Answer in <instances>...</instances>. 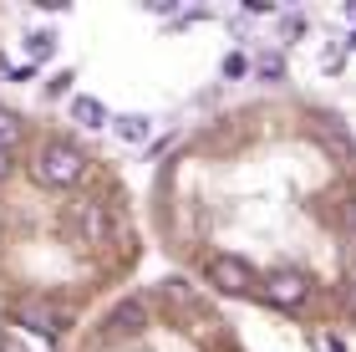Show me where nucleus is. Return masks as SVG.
<instances>
[{"label": "nucleus", "instance_id": "1", "mask_svg": "<svg viewBox=\"0 0 356 352\" xmlns=\"http://www.w3.org/2000/svg\"><path fill=\"white\" fill-rule=\"evenodd\" d=\"M87 169H92V158L76 148L72 138H41V148H36V164H31V174H36V184L46 189H76L87 179Z\"/></svg>", "mask_w": 356, "mask_h": 352}, {"label": "nucleus", "instance_id": "2", "mask_svg": "<svg viewBox=\"0 0 356 352\" xmlns=\"http://www.w3.org/2000/svg\"><path fill=\"white\" fill-rule=\"evenodd\" d=\"M260 301L285 316H300V322H311L316 316V286L300 276V270H265L260 276Z\"/></svg>", "mask_w": 356, "mask_h": 352}, {"label": "nucleus", "instance_id": "3", "mask_svg": "<svg viewBox=\"0 0 356 352\" xmlns=\"http://www.w3.org/2000/svg\"><path fill=\"white\" fill-rule=\"evenodd\" d=\"M204 281L214 286L219 296H254L260 301V270H254L245 255H229V250L209 255L204 261Z\"/></svg>", "mask_w": 356, "mask_h": 352}, {"label": "nucleus", "instance_id": "4", "mask_svg": "<svg viewBox=\"0 0 356 352\" xmlns=\"http://www.w3.org/2000/svg\"><path fill=\"white\" fill-rule=\"evenodd\" d=\"M10 322L15 327H26V332H36V337H61V327H67V312L51 307L46 296H26V301H10Z\"/></svg>", "mask_w": 356, "mask_h": 352}, {"label": "nucleus", "instance_id": "5", "mask_svg": "<svg viewBox=\"0 0 356 352\" xmlns=\"http://www.w3.org/2000/svg\"><path fill=\"white\" fill-rule=\"evenodd\" d=\"M67 113H72L76 128H87V133H97V128L112 123V118H107V102H102V98H87V92H82V98H72Z\"/></svg>", "mask_w": 356, "mask_h": 352}, {"label": "nucleus", "instance_id": "6", "mask_svg": "<svg viewBox=\"0 0 356 352\" xmlns=\"http://www.w3.org/2000/svg\"><path fill=\"white\" fill-rule=\"evenodd\" d=\"M112 133H118V143H148L153 138V118L148 113H122V118H112Z\"/></svg>", "mask_w": 356, "mask_h": 352}, {"label": "nucleus", "instance_id": "7", "mask_svg": "<svg viewBox=\"0 0 356 352\" xmlns=\"http://www.w3.org/2000/svg\"><path fill=\"white\" fill-rule=\"evenodd\" d=\"M250 72L260 77V82H285V56L280 52H254L250 56Z\"/></svg>", "mask_w": 356, "mask_h": 352}, {"label": "nucleus", "instance_id": "8", "mask_svg": "<svg viewBox=\"0 0 356 352\" xmlns=\"http://www.w3.org/2000/svg\"><path fill=\"white\" fill-rule=\"evenodd\" d=\"M112 327H122V332H143V327H148V307H143V301H122V307L112 312Z\"/></svg>", "mask_w": 356, "mask_h": 352}, {"label": "nucleus", "instance_id": "9", "mask_svg": "<svg viewBox=\"0 0 356 352\" xmlns=\"http://www.w3.org/2000/svg\"><path fill=\"white\" fill-rule=\"evenodd\" d=\"M21 133H26V123H21V113H15V107H6L0 102V148H15V143H21Z\"/></svg>", "mask_w": 356, "mask_h": 352}, {"label": "nucleus", "instance_id": "10", "mask_svg": "<svg viewBox=\"0 0 356 352\" xmlns=\"http://www.w3.org/2000/svg\"><path fill=\"white\" fill-rule=\"evenodd\" d=\"M26 52H31V61H51L56 56V31H31Z\"/></svg>", "mask_w": 356, "mask_h": 352}, {"label": "nucleus", "instance_id": "11", "mask_svg": "<svg viewBox=\"0 0 356 352\" xmlns=\"http://www.w3.org/2000/svg\"><path fill=\"white\" fill-rule=\"evenodd\" d=\"M321 67H326V72H341V67H346V46H336V41H331L326 52H321Z\"/></svg>", "mask_w": 356, "mask_h": 352}, {"label": "nucleus", "instance_id": "12", "mask_svg": "<svg viewBox=\"0 0 356 352\" xmlns=\"http://www.w3.org/2000/svg\"><path fill=\"white\" fill-rule=\"evenodd\" d=\"M224 77H250V56L245 52H229V56H224Z\"/></svg>", "mask_w": 356, "mask_h": 352}, {"label": "nucleus", "instance_id": "13", "mask_svg": "<svg viewBox=\"0 0 356 352\" xmlns=\"http://www.w3.org/2000/svg\"><path fill=\"white\" fill-rule=\"evenodd\" d=\"M72 82H76L72 72H56L51 82H46V98H67V92H72Z\"/></svg>", "mask_w": 356, "mask_h": 352}, {"label": "nucleus", "instance_id": "14", "mask_svg": "<svg viewBox=\"0 0 356 352\" xmlns=\"http://www.w3.org/2000/svg\"><path fill=\"white\" fill-rule=\"evenodd\" d=\"M280 26H285V41H300L305 31H311V21H305V15H285Z\"/></svg>", "mask_w": 356, "mask_h": 352}, {"label": "nucleus", "instance_id": "15", "mask_svg": "<svg viewBox=\"0 0 356 352\" xmlns=\"http://www.w3.org/2000/svg\"><path fill=\"white\" fill-rule=\"evenodd\" d=\"M6 174H10V153L0 148V179H6Z\"/></svg>", "mask_w": 356, "mask_h": 352}, {"label": "nucleus", "instance_id": "16", "mask_svg": "<svg viewBox=\"0 0 356 352\" xmlns=\"http://www.w3.org/2000/svg\"><path fill=\"white\" fill-rule=\"evenodd\" d=\"M346 52H356V31H351V36H346Z\"/></svg>", "mask_w": 356, "mask_h": 352}]
</instances>
